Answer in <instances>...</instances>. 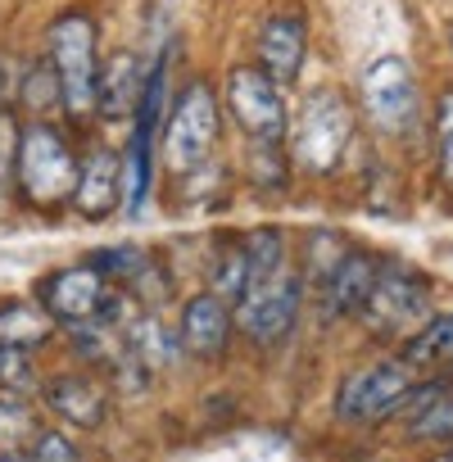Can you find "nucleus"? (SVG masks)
<instances>
[{
	"instance_id": "obj_31",
	"label": "nucleus",
	"mask_w": 453,
	"mask_h": 462,
	"mask_svg": "<svg viewBox=\"0 0 453 462\" xmlns=\"http://www.w3.org/2000/svg\"><path fill=\"white\" fill-rule=\"evenodd\" d=\"M28 457H32V462H82V448L73 444L69 430H55V426L46 430V426H42V430L28 439Z\"/></svg>"
},
{
	"instance_id": "obj_27",
	"label": "nucleus",
	"mask_w": 453,
	"mask_h": 462,
	"mask_svg": "<svg viewBox=\"0 0 453 462\" xmlns=\"http://www.w3.org/2000/svg\"><path fill=\"white\" fill-rule=\"evenodd\" d=\"M46 376L37 367V354L32 349H0V394H42Z\"/></svg>"
},
{
	"instance_id": "obj_3",
	"label": "nucleus",
	"mask_w": 453,
	"mask_h": 462,
	"mask_svg": "<svg viewBox=\"0 0 453 462\" xmlns=\"http://www.w3.org/2000/svg\"><path fill=\"white\" fill-rule=\"evenodd\" d=\"M222 141V105H217V91L204 82V78H190L172 109H168V123L159 132V159L172 177H186L204 163H213V150Z\"/></svg>"
},
{
	"instance_id": "obj_14",
	"label": "nucleus",
	"mask_w": 453,
	"mask_h": 462,
	"mask_svg": "<svg viewBox=\"0 0 453 462\" xmlns=\"http://www.w3.org/2000/svg\"><path fill=\"white\" fill-rule=\"evenodd\" d=\"M46 408L73 430H100L109 417V390L87 372H55L42 385Z\"/></svg>"
},
{
	"instance_id": "obj_25",
	"label": "nucleus",
	"mask_w": 453,
	"mask_h": 462,
	"mask_svg": "<svg viewBox=\"0 0 453 462\" xmlns=\"http://www.w3.org/2000/svg\"><path fill=\"white\" fill-rule=\"evenodd\" d=\"M295 177V163L286 154V145H250V181L263 195H282Z\"/></svg>"
},
{
	"instance_id": "obj_15",
	"label": "nucleus",
	"mask_w": 453,
	"mask_h": 462,
	"mask_svg": "<svg viewBox=\"0 0 453 462\" xmlns=\"http://www.w3.org/2000/svg\"><path fill=\"white\" fill-rule=\"evenodd\" d=\"M259 69L286 91L300 82L304 73V55H309V28L300 14H273L263 28H259Z\"/></svg>"
},
{
	"instance_id": "obj_8",
	"label": "nucleus",
	"mask_w": 453,
	"mask_h": 462,
	"mask_svg": "<svg viewBox=\"0 0 453 462\" xmlns=\"http://www.w3.org/2000/svg\"><path fill=\"white\" fill-rule=\"evenodd\" d=\"M358 96H363V114L376 132L385 136H408L417 127V78L408 69V60L399 55H381L363 69L358 78Z\"/></svg>"
},
{
	"instance_id": "obj_17",
	"label": "nucleus",
	"mask_w": 453,
	"mask_h": 462,
	"mask_svg": "<svg viewBox=\"0 0 453 462\" xmlns=\"http://www.w3.org/2000/svg\"><path fill=\"white\" fill-rule=\"evenodd\" d=\"M60 336V322L37 300H5L0 304V349H32L42 354Z\"/></svg>"
},
{
	"instance_id": "obj_9",
	"label": "nucleus",
	"mask_w": 453,
	"mask_h": 462,
	"mask_svg": "<svg viewBox=\"0 0 453 462\" xmlns=\"http://www.w3.org/2000/svg\"><path fill=\"white\" fill-rule=\"evenodd\" d=\"M417 385L412 367L403 358H381V363H367L358 372H349L336 390V412L340 421H354V426H372V421H385L399 412L403 394Z\"/></svg>"
},
{
	"instance_id": "obj_6",
	"label": "nucleus",
	"mask_w": 453,
	"mask_h": 462,
	"mask_svg": "<svg viewBox=\"0 0 453 462\" xmlns=\"http://www.w3.org/2000/svg\"><path fill=\"white\" fill-rule=\"evenodd\" d=\"M222 100L232 123L245 132L250 145H286L291 136V109L282 87L259 64H236L222 82Z\"/></svg>"
},
{
	"instance_id": "obj_7",
	"label": "nucleus",
	"mask_w": 453,
	"mask_h": 462,
	"mask_svg": "<svg viewBox=\"0 0 453 462\" xmlns=\"http://www.w3.org/2000/svg\"><path fill=\"white\" fill-rule=\"evenodd\" d=\"M430 309H435V286L417 268H408V263H381V273L372 282V295H367V304H363L358 318L376 336H403L417 322H430Z\"/></svg>"
},
{
	"instance_id": "obj_24",
	"label": "nucleus",
	"mask_w": 453,
	"mask_h": 462,
	"mask_svg": "<svg viewBox=\"0 0 453 462\" xmlns=\"http://www.w3.org/2000/svg\"><path fill=\"white\" fill-rule=\"evenodd\" d=\"M154 254L150 250H141V245H132V241H123V245H105V250H96V254H87V263L109 282V286H132L141 273H145V263H150Z\"/></svg>"
},
{
	"instance_id": "obj_4",
	"label": "nucleus",
	"mask_w": 453,
	"mask_h": 462,
	"mask_svg": "<svg viewBox=\"0 0 453 462\" xmlns=\"http://www.w3.org/2000/svg\"><path fill=\"white\" fill-rule=\"evenodd\" d=\"M354 141V109L345 105L340 91L331 87H318L304 96L295 123H291V136H286V154L295 163V172L304 177H327L336 172V163L345 159Z\"/></svg>"
},
{
	"instance_id": "obj_23",
	"label": "nucleus",
	"mask_w": 453,
	"mask_h": 462,
	"mask_svg": "<svg viewBox=\"0 0 453 462\" xmlns=\"http://www.w3.org/2000/svg\"><path fill=\"white\" fill-rule=\"evenodd\" d=\"M349 250H354V245H349L345 236H336V231H327V226H322V231H309V236H304V254H300V263H295L300 277H304V286L318 291V286L336 273V263H340Z\"/></svg>"
},
{
	"instance_id": "obj_21",
	"label": "nucleus",
	"mask_w": 453,
	"mask_h": 462,
	"mask_svg": "<svg viewBox=\"0 0 453 462\" xmlns=\"http://www.w3.org/2000/svg\"><path fill=\"white\" fill-rule=\"evenodd\" d=\"M399 358H403L412 372H417V367H426V372H435V367H453V313L430 318V322L403 345Z\"/></svg>"
},
{
	"instance_id": "obj_16",
	"label": "nucleus",
	"mask_w": 453,
	"mask_h": 462,
	"mask_svg": "<svg viewBox=\"0 0 453 462\" xmlns=\"http://www.w3.org/2000/svg\"><path fill=\"white\" fill-rule=\"evenodd\" d=\"M145 91V60L132 51H118L105 69H100V96H96V114L105 123H132L136 105Z\"/></svg>"
},
{
	"instance_id": "obj_11",
	"label": "nucleus",
	"mask_w": 453,
	"mask_h": 462,
	"mask_svg": "<svg viewBox=\"0 0 453 462\" xmlns=\"http://www.w3.org/2000/svg\"><path fill=\"white\" fill-rule=\"evenodd\" d=\"M73 213L82 222H109L114 213H123V154L114 145H91L82 154Z\"/></svg>"
},
{
	"instance_id": "obj_26",
	"label": "nucleus",
	"mask_w": 453,
	"mask_h": 462,
	"mask_svg": "<svg viewBox=\"0 0 453 462\" xmlns=\"http://www.w3.org/2000/svg\"><path fill=\"white\" fill-rule=\"evenodd\" d=\"M42 430V412L23 394H0V448H28Z\"/></svg>"
},
{
	"instance_id": "obj_29",
	"label": "nucleus",
	"mask_w": 453,
	"mask_h": 462,
	"mask_svg": "<svg viewBox=\"0 0 453 462\" xmlns=\"http://www.w3.org/2000/svg\"><path fill=\"white\" fill-rule=\"evenodd\" d=\"M408 435L412 439H426V444H448L453 439V394H444L426 412H417L408 421Z\"/></svg>"
},
{
	"instance_id": "obj_34",
	"label": "nucleus",
	"mask_w": 453,
	"mask_h": 462,
	"mask_svg": "<svg viewBox=\"0 0 453 462\" xmlns=\"http://www.w3.org/2000/svg\"><path fill=\"white\" fill-rule=\"evenodd\" d=\"M435 462H453V448H444V453H435Z\"/></svg>"
},
{
	"instance_id": "obj_22",
	"label": "nucleus",
	"mask_w": 453,
	"mask_h": 462,
	"mask_svg": "<svg viewBox=\"0 0 453 462\" xmlns=\"http://www.w3.org/2000/svg\"><path fill=\"white\" fill-rule=\"evenodd\" d=\"M241 245H245L250 282H263V277H277L282 268H291V245H286V236H282L277 226H250V231H241Z\"/></svg>"
},
{
	"instance_id": "obj_19",
	"label": "nucleus",
	"mask_w": 453,
	"mask_h": 462,
	"mask_svg": "<svg viewBox=\"0 0 453 462\" xmlns=\"http://www.w3.org/2000/svg\"><path fill=\"white\" fill-rule=\"evenodd\" d=\"M245 282H250L245 245H241V236H232V241H222V245L208 254V263H204V291L236 309V300L245 295Z\"/></svg>"
},
{
	"instance_id": "obj_18",
	"label": "nucleus",
	"mask_w": 453,
	"mask_h": 462,
	"mask_svg": "<svg viewBox=\"0 0 453 462\" xmlns=\"http://www.w3.org/2000/svg\"><path fill=\"white\" fill-rule=\"evenodd\" d=\"M123 345H127V354L141 358L150 372H163V367L177 363V354H181L177 327H168L154 309H141V313L123 327Z\"/></svg>"
},
{
	"instance_id": "obj_10",
	"label": "nucleus",
	"mask_w": 453,
	"mask_h": 462,
	"mask_svg": "<svg viewBox=\"0 0 453 462\" xmlns=\"http://www.w3.org/2000/svg\"><path fill=\"white\" fill-rule=\"evenodd\" d=\"M109 282L82 259V263H64V268H51L37 286H32V300L64 327H78V322H96L100 313V300H105Z\"/></svg>"
},
{
	"instance_id": "obj_12",
	"label": "nucleus",
	"mask_w": 453,
	"mask_h": 462,
	"mask_svg": "<svg viewBox=\"0 0 453 462\" xmlns=\"http://www.w3.org/2000/svg\"><path fill=\"white\" fill-rule=\"evenodd\" d=\"M236 336V318H232V304H222L217 295L208 291H195L186 304H181V318H177V340H181V354L199 358V363H213L226 354Z\"/></svg>"
},
{
	"instance_id": "obj_28",
	"label": "nucleus",
	"mask_w": 453,
	"mask_h": 462,
	"mask_svg": "<svg viewBox=\"0 0 453 462\" xmlns=\"http://www.w3.org/2000/svg\"><path fill=\"white\" fill-rule=\"evenodd\" d=\"M435 172L444 190H453V87H444L435 100Z\"/></svg>"
},
{
	"instance_id": "obj_20",
	"label": "nucleus",
	"mask_w": 453,
	"mask_h": 462,
	"mask_svg": "<svg viewBox=\"0 0 453 462\" xmlns=\"http://www.w3.org/2000/svg\"><path fill=\"white\" fill-rule=\"evenodd\" d=\"M14 105L28 114V118H55L60 114V78L51 69V60H32L14 87Z\"/></svg>"
},
{
	"instance_id": "obj_32",
	"label": "nucleus",
	"mask_w": 453,
	"mask_h": 462,
	"mask_svg": "<svg viewBox=\"0 0 453 462\" xmlns=\"http://www.w3.org/2000/svg\"><path fill=\"white\" fill-rule=\"evenodd\" d=\"M0 462H32L28 448H0Z\"/></svg>"
},
{
	"instance_id": "obj_13",
	"label": "nucleus",
	"mask_w": 453,
	"mask_h": 462,
	"mask_svg": "<svg viewBox=\"0 0 453 462\" xmlns=\"http://www.w3.org/2000/svg\"><path fill=\"white\" fill-rule=\"evenodd\" d=\"M376 273H381V259H376V254H367V250H349V254L336 263V273L313 291V295H318V318H322V322L358 318L363 304H367V295H372Z\"/></svg>"
},
{
	"instance_id": "obj_5",
	"label": "nucleus",
	"mask_w": 453,
	"mask_h": 462,
	"mask_svg": "<svg viewBox=\"0 0 453 462\" xmlns=\"http://www.w3.org/2000/svg\"><path fill=\"white\" fill-rule=\"evenodd\" d=\"M304 300H309V286L300 277V268H282L277 277H263V282H250L245 295L236 300L232 318H236V336L259 345V349H277L295 336L300 327V313H304Z\"/></svg>"
},
{
	"instance_id": "obj_30",
	"label": "nucleus",
	"mask_w": 453,
	"mask_h": 462,
	"mask_svg": "<svg viewBox=\"0 0 453 462\" xmlns=\"http://www.w3.org/2000/svg\"><path fill=\"white\" fill-rule=\"evenodd\" d=\"M14 159H19V114L0 109V208L14 199Z\"/></svg>"
},
{
	"instance_id": "obj_1",
	"label": "nucleus",
	"mask_w": 453,
	"mask_h": 462,
	"mask_svg": "<svg viewBox=\"0 0 453 462\" xmlns=\"http://www.w3.org/2000/svg\"><path fill=\"white\" fill-rule=\"evenodd\" d=\"M82 150L51 118L19 123V159H14V199L32 213L73 208Z\"/></svg>"
},
{
	"instance_id": "obj_2",
	"label": "nucleus",
	"mask_w": 453,
	"mask_h": 462,
	"mask_svg": "<svg viewBox=\"0 0 453 462\" xmlns=\"http://www.w3.org/2000/svg\"><path fill=\"white\" fill-rule=\"evenodd\" d=\"M46 60L60 78V114L73 123H91L96 96H100V51H96V23L87 10H69L51 23Z\"/></svg>"
},
{
	"instance_id": "obj_33",
	"label": "nucleus",
	"mask_w": 453,
	"mask_h": 462,
	"mask_svg": "<svg viewBox=\"0 0 453 462\" xmlns=\"http://www.w3.org/2000/svg\"><path fill=\"white\" fill-rule=\"evenodd\" d=\"M5 87H10V78H5V60H0V109H10L5 105Z\"/></svg>"
}]
</instances>
